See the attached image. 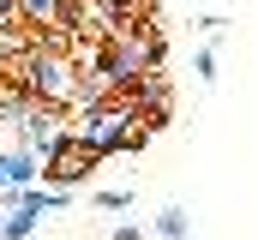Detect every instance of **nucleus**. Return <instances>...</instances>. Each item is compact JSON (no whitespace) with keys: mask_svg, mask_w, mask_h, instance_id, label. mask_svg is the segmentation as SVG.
<instances>
[{"mask_svg":"<svg viewBox=\"0 0 258 240\" xmlns=\"http://www.w3.org/2000/svg\"><path fill=\"white\" fill-rule=\"evenodd\" d=\"M150 60H156V42L144 36V30H120V36H108V48H102V84H138L144 72H150Z\"/></svg>","mask_w":258,"mask_h":240,"instance_id":"nucleus-1","label":"nucleus"},{"mask_svg":"<svg viewBox=\"0 0 258 240\" xmlns=\"http://www.w3.org/2000/svg\"><path fill=\"white\" fill-rule=\"evenodd\" d=\"M24 84H30L36 102H54V108L78 96V72H72L66 54H30L24 60Z\"/></svg>","mask_w":258,"mask_h":240,"instance_id":"nucleus-2","label":"nucleus"},{"mask_svg":"<svg viewBox=\"0 0 258 240\" xmlns=\"http://www.w3.org/2000/svg\"><path fill=\"white\" fill-rule=\"evenodd\" d=\"M18 18H24V24H60L66 0H18Z\"/></svg>","mask_w":258,"mask_h":240,"instance_id":"nucleus-3","label":"nucleus"},{"mask_svg":"<svg viewBox=\"0 0 258 240\" xmlns=\"http://www.w3.org/2000/svg\"><path fill=\"white\" fill-rule=\"evenodd\" d=\"M156 234L180 240V234H186V210H180V204H162V216H156Z\"/></svg>","mask_w":258,"mask_h":240,"instance_id":"nucleus-4","label":"nucleus"},{"mask_svg":"<svg viewBox=\"0 0 258 240\" xmlns=\"http://www.w3.org/2000/svg\"><path fill=\"white\" fill-rule=\"evenodd\" d=\"M192 72H198V84H216V42H204L192 54Z\"/></svg>","mask_w":258,"mask_h":240,"instance_id":"nucleus-5","label":"nucleus"}]
</instances>
